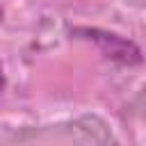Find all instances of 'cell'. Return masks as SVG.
I'll use <instances>...</instances> for the list:
<instances>
[{"mask_svg":"<svg viewBox=\"0 0 146 146\" xmlns=\"http://www.w3.org/2000/svg\"><path fill=\"white\" fill-rule=\"evenodd\" d=\"M82 34H87V39H91L103 50L105 57L116 59L119 64L132 66V64H139L141 62L139 48L132 41H128V39H123L119 34H110V32H100V30H82Z\"/></svg>","mask_w":146,"mask_h":146,"instance_id":"1","label":"cell"}]
</instances>
